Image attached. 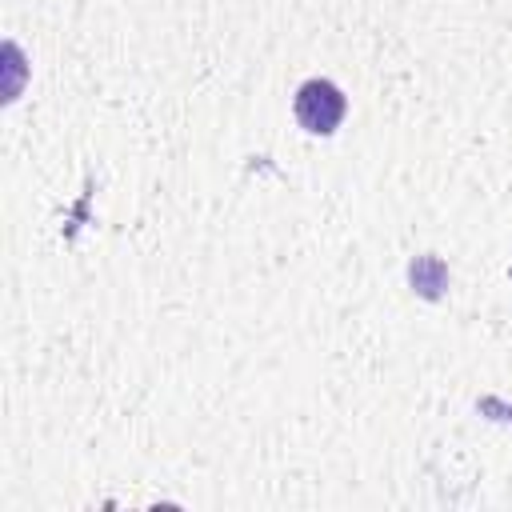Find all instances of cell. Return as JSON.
<instances>
[{"label": "cell", "instance_id": "6da1fadb", "mask_svg": "<svg viewBox=\"0 0 512 512\" xmlns=\"http://www.w3.org/2000/svg\"><path fill=\"white\" fill-rule=\"evenodd\" d=\"M292 112H296V120H300L304 132H312V136H332V132L340 128L344 112H348V100H344V92H340L332 80L312 76V80H304V84L296 88Z\"/></svg>", "mask_w": 512, "mask_h": 512}, {"label": "cell", "instance_id": "7a4b0ae2", "mask_svg": "<svg viewBox=\"0 0 512 512\" xmlns=\"http://www.w3.org/2000/svg\"><path fill=\"white\" fill-rule=\"evenodd\" d=\"M408 280H412V288H416L420 296L436 300V296L448 288V268H444L440 256H416L412 268H408Z\"/></svg>", "mask_w": 512, "mask_h": 512}]
</instances>
